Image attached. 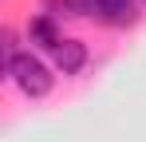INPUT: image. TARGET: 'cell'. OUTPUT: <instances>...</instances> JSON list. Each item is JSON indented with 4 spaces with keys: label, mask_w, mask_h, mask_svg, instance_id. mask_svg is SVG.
<instances>
[{
    "label": "cell",
    "mask_w": 146,
    "mask_h": 142,
    "mask_svg": "<svg viewBox=\"0 0 146 142\" xmlns=\"http://www.w3.org/2000/svg\"><path fill=\"white\" fill-rule=\"evenodd\" d=\"M4 79H12L28 99H44L51 91V71L48 63L40 59V55H32V51H20L16 59H12V67L4 71Z\"/></svg>",
    "instance_id": "cell-1"
},
{
    "label": "cell",
    "mask_w": 146,
    "mask_h": 142,
    "mask_svg": "<svg viewBox=\"0 0 146 142\" xmlns=\"http://www.w3.org/2000/svg\"><path fill=\"white\" fill-rule=\"evenodd\" d=\"M87 4V16L111 24V28H126V24L138 20V4L142 0H83Z\"/></svg>",
    "instance_id": "cell-2"
},
{
    "label": "cell",
    "mask_w": 146,
    "mask_h": 142,
    "mask_svg": "<svg viewBox=\"0 0 146 142\" xmlns=\"http://www.w3.org/2000/svg\"><path fill=\"white\" fill-rule=\"evenodd\" d=\"M51 59H55V67L63 71V75H79V71L87 67V44L83 40H63V44L51 51Z\"/></svg>",
    "instance_id": "cell-3"
},
{
    "label": "cell",
    "mask_w": 146,
    "mask_h": 142,
    "mask_svg": "<svg viewBox=\"0 0 146 142\" xmlns=\"http://www.w3.org/2000/svg\"><path fill=\"white\" fill-rule=\"evenodd\" d=\"M28 36H32V44L48 47V51H55V47L67 40V36H63V32L55 28V20H51V16H36V20L28 24Z\"/></svg>",
    "instance_id": "cell-4"
},
{
    "label": "cell",
    "mask_w": 146,
    "mask_h": 142,
    "mask_svg": "<svg viewBox=\"0 0 146 142\" xmlns=\"http://www.w3.org/2000/svg\"><path fill=\"white\" fill-rule=\"evenodd\" d=\"M142 4H146V0H142Z\"/></svg>",
    "instance_id": "cell-5"
}]
</instances>
